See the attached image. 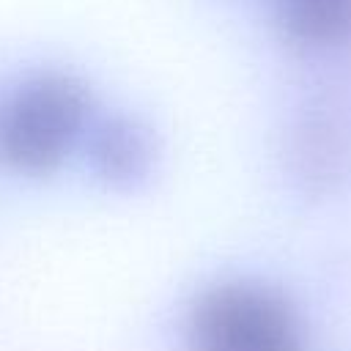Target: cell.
Listing matches in <instances>:
<instances>
[{
	"label": "cell",
	"instance_id": "cell-1",
	"mask_svg": "<svg viewBox=\"0 0 351 351\" xmlns=\"http://www.w3.org/2000/svg\"><path fill=\"white\" fill-rule=\"evenodd\" d=\"M93 118V96L80 77L30 74L0 104V162L16 176H49L85 143Z\"/></svg>",
	"mask_w": 351,
	"mask_h": 351
},
{
	"label": "cell",
	"instance_id": "cell-2",
	"mask_svg": "<svg viewBox=\"0 0 351 351\" xmlns=\"http://www.w3.org/2000/svg\"><path fill=\"white\" fill-rule=\"evenodd\" d=\"M195 351H304V332L293 304L252 280L206 288L189 313Z\"/></svg>",
	"mask_w": 351,
	"mask_h": 351
},
{
	"label": "cell",
	"instance_id": "cell-3",
	"mask_svg": "<svg viewBox=\"0 0 351 351\" xmlns=\"http://www.w3.org/2000/svg\"><path fill=\"white\" fill-rule=\"evenodd\" d=\"M85 156L93 176L107 186H137L154 170L156 148L151 132L132 115L115 112L93 118L85 134Z\"/></svg>",
	"mask_w": 351,
	"mask_h": 351
},
{
	"label": "cell",
	"instance_id": "cell-4",
	"mask_svg": "<svg viewBox=\"0 0 351 351\" xmlns=\"http://www.w3.org/2000/svg\"><path fill=\"white\" fill-rule=\"evenodd\" d=\"M282 36L299 47H337L351 41V0H274Z\"/></svg>",
	"mask_w": 351,
	"mask_h": 351
}]
</instances>
